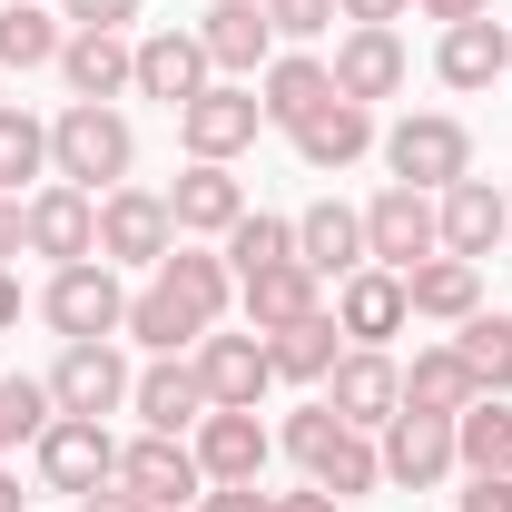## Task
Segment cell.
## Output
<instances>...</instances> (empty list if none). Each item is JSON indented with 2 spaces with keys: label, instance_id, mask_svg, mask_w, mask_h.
Here are the masks:
<instances>
[{
  "label": "cell",
  "instance_id": "3957f363",
  "mask_svg": "<svg viewBox=\"0 0 512 512\" xmlns=\"http://www.w3.org/2000/svg\"><path fill=\"white\" fill-rule=\"evenodd\" d=\"M128 168H138V128H128L119 109L69 99L60 119H50V178H69V188H89V197H109V188H128Z\"/></svg>",
  "mask_w": 512,
  "mask_h": 512
},
{
  "label": "cell",
  "instance_id": "e0dca14e",
  "mask_svg": "<svg viewBox=\"0 0 512 512\" xmlns=\"http://www.w3.org/2000/svg\"><path fill=\"white\" fill-rule=\"evenodd\" d=\"M188 453H197V473H207V483H256V473H266V453H276V434H266L256 414L207 404V414H197V434H188Z\"/></svg>",
  "mask_w": 512,
  "mask_h": 512
},
{
  "label": "cell",
  "instance_id": "836d02e7",
  "mask_svg": "<svg viewBox=\"0 0 512 512\" xmlns=\"http://www.w3.org/2000/svg\"><path fill=\"white\" fill-rule=\"evenodd\" d=\"M60 40H69V20H50L40 0L0 10V69H60Z\"/></svg>",
  "mask_w": 512,
  "mask_h": 512
},
{
  "label": "cell",
  "instance_id": "ee69618b",
  "mask_svg": "<svg viewBox=\"0 0 512 512\" xmlns=\"http://www.w3.org/2000/svg\"><path fill=\"white\" fill-rule=\"evenodd\" d=\"M79 512H148V503H138L128 483H99V493H79Z\"/></svg>",
  "mask_w": 512,
  "mask_h": 512
},
{
  "label": "cell",
  "instance_id": "9c48e42d",
  "mask_svg": "<svg viewBox=\"0 0 512 512\" xmlns=\"http://www.w3.org/2000/svg\"><path fill=\"white\" fill-rule=\"evenodd\" d=\"M375 453H384V483H394V493H434V483L463 473V463H453V414H414V404L375 434Z\"/></svg>",
  "mask_w": 512,
  "mask_h": 512
},
{
  "label": "cell",
  "instance_id": "52a82bcc",
  "mask_svg": "<svg viewBox=\"0 0 512 512\" xmlns=\"http://www.w3.org/2000/svg\"><path fill=\"white\" fill-rule=\"evenodd\" d=\"M365 256H375V266H394V276H404V266H424V256H444L434 188H404V178H394V188L365 197Z\"/></svg>",
  "mask_w": 512,
  "mask_h": 512
},
{
  "label": "cell",
  "instance_id": "603a6c76",
  "mask_svg": "<svg viewBox=\"0 0 512 512\" xmlns=\"http://www.w3.org/2000/svg\"><path fill=\"white\" fill-rule=\"evenodd\" d=\"M286 138H296V158H306L316 178H335V168H355V158L375 148L384 128H375V109H365V99H325L316 119H296Z\"/></svg>",
  "mask_w": 512,
  "mask_h": 512
},
{
  "label": "cell",
  "instance_id": "8992f818",
  "mask_svg": "<svg viewBox=\"0 0 512 512\" xmlns=\"http://www.w3.org/2000/svg\"><path fill=\"white\" fill-rule=\"evenodd\" d=\"M256 128H266V99H256V79H207L188 109H178V138H188V158H237L256 148Z\"/></svg>",
  "mask_w": 512,
  "mask_h": 512
},
{
  "label": "cell",
  "instance_id": "ba28073f",
  "mask_svg": "<svg viewBox=\"0 0 512 512\" xmlns=\"http://www.w3.org/2000/svg\"><path fill=\"white\" fill-rule=\"evenodd\" d=\"M30 463H40L50 493H99V483H119V434H109L99 414H60V424L30 444Z\"/></svg>",
  "mask_w": 512,
  "mask_h": 512
},
{
  "label": "cell",
  "instance_id": "4316f807",
  "mask_svg": "<svg viewBox=\"0 0 512 512\" xmlns=\"http://www.w3.org/2000/svg\"><path fill=\"white\" fill-rule=\"evenodd\" d=\"M434 79L444 89H493V79H512V30L483 10V20H453L444 50H434Z\"/></svg>",
  "mask_w": 512,
  "mask_h": 512
},
{
  "label": "cell",
  "instance_id": "b9f144b4",
  "mask_svg": "<svg viewBox=\"0 0 512 512\" xmlns=\"http://www.w3.org/2000/svg\"><path fill=\"white\" fill-rule=\"evenodd\" d=\"M20 207H30V197H0V266H10V256H30V227H20Z\"/></svg>",
  "mask_w": 512,
  "mask_h": 512
},
{
  "label": "cell",
  "instance_id": "4dcf8cb0",
  "mask_svg": "<svg viewBox=\"0 0 512 512\" xmlns=\"http://www.w3.org/2000/svg\"><path fill=\"white\" fill-rule=\"evenodd\" d=\"M316 286H325V276H316V266H296V256H286V266H256V276H237V296H247V325H256V335H276V325L316 316V306H325Z\"/></svg>",
  "mask_w": 512,
  "mask_h": 512
},
{
  "label": "cell",
  "instance_id": "5bb4252c",
  "mask_svg": "<svg viewBox=\"0 0 512 512\" xmlns=\"http://www.w3.org/2000/svg\"><path fill=\"white\" fill-rule=\"evenodd\" d=\"M197 40H207V69H217V79H256V69L276 60V20H266V0H207Z\"/></svg>",
  "mask_w": 512,
  "mask_h": 512
},
{
  "label": "cell",
  "instance_id": "f1b7e54d",
  "mask_svg": "<svg viewBox=\"0 0 512 512\" xmlns=\"http://www.w3.org/2000/svg\"><path fill=\"white\" fill-rule=\"evenodd\" d=\"M404 306L424 325H463L483 306V266H473V256H424V266H404Z\"/></svg>",
  "mask_w": 512,
  "mask_h": 512
},
{
  "label": "cell",
  "instance_id": "681fc988",
  "mask_svg": "<svg viewBox=\"0 0 512 512\" xmlns=\"http://www.w3.org/2000/svg\"><path fill=\"white\" fill-rule=\"evenodd\" d=\"M0 10H10V0H0Z\"/></svg>",
  "mask_w": 512,
  "mask_h": 512
},
{
  "label": "cell",
  "instance_id": "7dc6e473",
  "mask_svg": "<svg viewBox=\"0 0 512 512\" xmlns=\"http://www.w3.org/2000/svg\"><path fill=\"white\" fill-rule=\"evenodd\" d=\"M20 503H30V493H20V473L0 463V512H20Z\"/></svg>",
  "mask_w": 512,
  "mask_h": 512
},
{
  "label": "cell",
  "instance_id": "7c38bea8",
  "mask_svg": "<svg viewBox=\"0 0 512 512\" xmlns=\"http://www.w3.org/2000/svg\"><path fill=\"white\" fill-rule=\"evenodd\" d=\"M119 483H128L148 512H188L197 493H207V473H197L188 434H138V444H119Z\"/></svg>",
  "mask_w": 512,
  "mask_h": 512
},
{
  "label": "cell",
  "instance_id": "f5cc1de1",
  "mask_svg": "<svg viewBox=\"0 0 512 512\" xmlns=\"http://www.w3.org/2000/svg\"><path fill=\"white\" fill-rule=\"evenodd\" d=\"M0 453H10V444H0Z\"/></svg>",
  "mask_w": 512,
  "mask_h": 512
},
{
  "label": "cell",
  "instance_id": "ac0fdd59",
  "mask_svg": "<svg viewBox=\"0 0 512 512\" xmlns=\"http://www.w3.org/2000/svg\"><path fill=\"white\" fill-rule=\"evenodd\" d=\"M128 384H138V375H128V355L109 345V335H99V345H69L60 365H50V394H60V414H99V424L128 404Z\"/></svg>",
  "mask_w": 512,
  "mask_h": 512
},
{
  "label": "cell",
  "instance_id": "83f0119b",
  "mask_svg": "<svg viewBox=\"0 0 512 512\" xmlns=\"http://www.w3.org/2000/svg\"><path fill=\"white\" fill-rule=\"evenodd\" d=\"M256 99H266V128H296V119H316L325 99H335V69L316 50H276V60L256 69Z\"/></svg>",
  "mask_w": 512,
  "mask_h": 512
},
{
  "label": "cell",
  "instance_id": "d4e9b609",
  "mask_svg": "<svg viewBox=\"0 0 512 512\" xmlns=\"http://www.w3.org/2000/svg\"><path fill=\"white\" fill-rule=\"evenodd\" d=\"M168 217H178V237H217V247H227V227L247 217V188H237L217 158H188V178L168 188Z\"/></svg>",
  "mask_w": 512,
  "mask_h": 512
},
{
  "label": "cell",
  "instance_id": "c3c4849f",
  "mask_svg": "<svg viewBox=\"0 0 512 512\" xmlns=\"http://www.w3.org/2000/svg\"><path fill=\"white\" fill-rule=\"evenodd\" d=\"M503 247H512V188H503Z\"/></svg>",
  "mask_w": 512,
  "mask_h": 512
},
{
  "label": "cell",
  "instance_id": "60d3db41",
  "mask_svg": "<svg viewBox=\"0 0 512 512\" xmlns=\"http://www.w3.org/2000/svg\"><path fill=\"white\" fill-rule=\"evenodd\" d=\"M463 512H512V473H473V493H463Z\"/></svg>",
  "mask_w": 512,
  "mask_h": 512
},
{
  "label": "cell",
  "instance_id": "cb8c5ba5",
  "mask_svg": "<svg viewBox=\"0 0 512 512\" xmlns=\"http://www.w3.org/2000/svg\"><path fill=\"white\" fill-rule=\"evenodd\" d=\"M207 79H217V69H207V40H197V30H148V40H138V99L188 109Z\"/></svg>",
  "mask_w": 512,
  "mask_h": 512
},
{
  "label": "cell",
  "instance_id": "ab89813d",
  "mask_svg": "<svg viewBox=\"0 0 512 512\" xmlns=\"http://www.w3.org/2000/svg\"><path fill=\"white\" fill-rule=\"evenodd\" d=\"M60 20H69V30H128L138 0H60Z\"/></svg>",
  "mask_w": 512,
  "mask_h": 512
},
{
  "label": "cell",
  "instance_id": "484cf974",
  "mask_svg": "<svg viewBox=\"0 0 512 512\" xmlns=\"http://www.w3.org/2000/svg\"><path fill=\"white\" fill-rule=\"evenodd\" d=\"M434 227H444V256H483L503 247V188L493 178H453L444 197H434Z\"/></svg>",
  "mask_w": 512,
  "mask_h": 512
},
{
  "label": "cell",
  "instance_id": "bcb514c9",
  "mask_svg": "<svg viewBox=\"0 0 512 512\" xmlns=\"http://www.w3.org/2000/svg\"><path fill=\"white\" fill-rule=\"evenodd\" d=\"M10 325H20V276L0 266V335H10Z\"/></svg>",
  "mask_w": 512,
  "mask_h": 512
},
{
  "label": "cell",
  "instance_id": "8d00e7d4",
  "mask_svg": "<svg viewBox=\"0 0 512 512\" xmlns=\"http://www.w3.org/2000/svg\"><path fill=\"white\" fill-rule=\"evenodd\" d=\"M227 266H237V276H256V266H286V256H296V217H266V207H247V217H237V227H227Z\"/></svg>",
  "mask_w": 512,
  "mask_h": 512
},
{
  "label": "cell",
  "instance_id": "74e56055",
  "mask_svg": "<svg viewBox=\"0 0 512 512\" xmlns=\"http://www.w3.org/2000/svg\"><path fill=\"white\" fill-rule=\"evenodd\" d=\"M50 424H60L50 375H0V444H40Z\"/></svg>",
  "mask_w": 512,
  "mask_h": 512
},
{
  "label": "cell",
  "instance_id": "8fae6325",
  "mask_svg": "<svg viewBox=\"0 0 512 512\" xmlns=\"http://www.w3.org/2000/svg\"><path fill=\"white\" fill-rule=\"evenodd\" d=\"M168 247H178V217H168L158 188H109L99 197V256L109 266H158Z\"/></svg>",
  "mask_w": 512,
  "mask_h": 512
},
{
  "label": "cell",
  "instance_id": "d6986e66",
  "mask_svg": "<svg viewBox=\"0 0 512 512\" xmlns=\"http://www.w3.org/2000/svg\"><path fill=\"white\" fill-rule=\"evenodd\" d=\"M414 306H404V276L394 266H355L345 286H335V335L345 345H384V335H404Z\"/></svg>",
  "mask_w": 512,
  "mask_h": 512
},
{
  "label": "cell",
  "instance_id": "6da1fadb",
  "mask_svg": "<svg viewBox=\"0 0 512 512\" xmlns=\"http://www.w3.org/2000/svg\"><path fill=\"white\" fill-rule=\"evenodd\" d=\"M227 296H237V266L178 237V247L148 266V286L128 296V325H119V335H138L148 355H197V335H217Z\"/></svg>",
  "mask_w": 512,
  "mask_h": 512
},
{
  "label": "cell",
  "instance_id": "44dd1931",
  "mask_svg": "<svg viewBox=\"0 0 512 512\" xmlns=\"http://www.w3.org/2000/svg\"><path fill=\"white\" fill-rule=\"evenodd\" d=\"M296 266H316V276H355V266H375L365 256V207H345V197H316L306 217H296Z\"/></svg>",
  "mask_w": 512,
  "mask_h": 512
},
{
  "label": "cell",
  "instance_id": "d6a6232c",
  "mask_svg": "<svg viewBox=\"0 0 512 512\" xmlns=\"http://www.w3.org/2000/svg\"><path fill=\"white\" fill-rule=\"evenodd\" d=\"M473 394H483V384H473V365H463L453 345H424V355L404 365V404H414V414H463Z\"/></svg>",
  "mask_w": 512,
  "mask_h": 512
},
{
  "label": "cell",
  "instance_id": "4fadbf2b",
  "mask_svg": "<svg viewBox=\"0 0 512 512\" xmlns=\"http://www.w3.org/2000/svg\"><path fill=\"white\" fill-rule=\"evenodd\" d=\"M20 227H30V256H50V266H79V256H99V197L69 188V178H50V188H30Z\"/></svg>",
  "mask_w": 512,
  "mask_h": 512
},
{
  "label": "cell",
  "instance_id": "f546056e",
  "mask_svg": "<svg viewBox=\"0 0 512 512\" xmlns=\"http://www.w3.org/2000/svg\"><path fill=\"white\" fill-rule=\"evenodd\" d=\"M335 355H345L335 306H316V316H296V325H276V335H266V365H276V384H316V394H325Z\"/></svg>",
  "mask_w": 512,
  "mask_h": 512
},
{
  "label": "cell",
  "instance_id": "816d5d0a",
  "mask_svg": "<svg viewBox=\"0 0 512 512\" xmlns=\"http://www.w3.org/2000/svg\"><path fill=\"white\" fill-rule=\"evenodd\" d=\"M266 512H276V503H266Z\"/></svg>",
  "mask_w": 512,
  "mask_h": 512
},
{
  "label": "cell",
  "instance_id": "2e32d148",
  "mask_svg": "<svg viewBox=\"0 0 512 512\" xmlns=\"http://www.w3.org/2000/svg\"><path fill=\"white\" fill-rule=\"evenodd\" d=\"M197 384H207V404H227V414H256V394L276 384L266 365V335H197Z\"/></svg>",
  "mask_w": 512,
  "mask_h": 512
},
{
  "label": "cell",
  "instance_id": "f6af8a7d",
  "mask_svg": "<svg viewBox=\"0 0 512 512\" xmlns=\"http://www.w3.org/2000/svg\"><path fill=\"white\" fill-rule=\"evenodd\" d=\"M414 10H424V20H444V30H453V20H483L493 0H414Z\"/></svg>",
  "mask_w": 512,
  "mask_h": 512
},
{
  "label": "cell",
  "instance_id": "f35d334b",
  "mask_svg": "<svg viewBox=\"0 0 512 512\" xmlns=\"http://www.w3.org/2000/svg\"><path fill=\"white\" fill-rule=\"evenodd\" d=\"M266 20H276V40H316L335 30V0H266Z\"/></svg>",
  "mask_w": 512,
  "mask_h": 512
},
{
  "label": "cell",
  "instance_id": "e575fe53",
  "mask_svg": "<svg viewBox=\"0 0 512 512\" xmlns=\"http://www.w3.org/2000/svg\"><path fill=\"white\" fill-rule=\"evenodd\" d=\"M453 355L473 365L483 394H512V316H483V306H473V316L453 325Z\"/></svg>",
  "mask_w": 512,
  "mask_h": 512
},
{
  "label": "cell",
  "instance_id": "277c9868",
  "mask_svg": "<svg viewBox=\"0 0 512 512\" xmlns=\"http://www.w3.org/2000/svg\"><path fill=\"white\" fill-rule=\"evenodd\" d=\"M40 325L69 335V345H99V335H119L128 325V286L109 256H79V266H50V286H40Z\"/></svg>",
  "mask_w": 512,
  "mask_h": 512
},
{
  "label": "cell",
  "instance_id": "7a4b0ae2",
  "mask_svg": "<svg viewBox=\"0 0 512 512\" xmlns=\"http://www.w3.org/2000/svg\"><path fill=\"white\" fill-rule=\"evenodd\" d=\"M286 453H296V473L316 483V493H335V503H365V493H384V453H375V434H355L335 404H296L286 414Z\"/></svg>",
  "mask_w": 512,
  "mask_h": 512
},
{
  "label": "cell",
  "instance_id": "f907efd6",
  "mask_svg": "<svg viewBox=\"0 0 512 512\" xmlns=\"http://www.w3.org/2000/svg\"><path fill=\"white\" fill-rule=\"evenodd\" d=\"M0 79H10V69H0Z\"/></svg>",
  "mask_w": 512,
  "mask_h": 512
},
{
  "label": "cell",
  "instance_id": "9a60e30c",
  "mask_svg": "<svg viewBox=\"0 0 512 512\" xmlns=\"http://www.w3.org/2000/svg\"><path fill=\"white\" fill-rule=\"evenodd\" d=\"M128 414H138L148 434H197V414H207L197 355H148V365H138V384H128Z\"/></svg>",
  "mask_w": 512,
  "mask_h": 512
},
{
  "label": "cell",
  "instance_id": "7bdbcfd3",
  "mask_svg": "<svg viewBox=\"0 0 512 512\" xmlns=\"http://www.w3.org/2000/svg\"><path fill=\"white\" fill-rule=\"evenodd\" d=\"M335 10H345V20H365V30H394L414 0H335Z\"/></svg>",
  "mask_w": 512,
  "mask_h": 512
},
{
  "label": "cell",
  "instance_id": "30bf717a",
  "mask_svg": "<svg viewBox=\"0 0 512 512\" xmlns=\"http://www.w3.org/2000/svg\"><path fill=\"white\" fill-rule=\"evenodd\" d=\"M325 404H335L355 434H384V424L404 414V365H394L384 345H345L335 375H325Z\"/></svg>",
  "mask_w": 512,
  "mask_h": 512
},
{
  "label": "cell",
  "instance_id": "ffe728a7",
  "mask_svg": "<svg viewBox=\"0 0 512 512\" xmlns=\"http://www.w3.org/2000/svg\"><path fill=\"white\" fill-rule=\"evenodd\" d=\"M60 79H69V99H119V89H138V40L128 30H69L60 40Z\"/></svg>",
  "mask_w": 512,
  "mask_h": 512
},
{
  "label": "cell",
  "instance_id": "1f68e13d",
  "mask_svg": "<svg viewBox=\"0 0 512 512\" xmlns=\"http://www.w3.org/2000/svg\"><path fill=\"white\" fill-rule=\"evenodd\" d=\"M453 463L463 473H512V394H473L453 414Z\"/></svg>",
  "mask_w": 512,
  "mask_h": 512
},
{
  "label": "cell",
  "instance_id": "d590c367",
  "mask_svg": "<svg viewBox=\"0 0 512 512\" xmlns=\"http://www.w3.org/2000/svg\"><path fill=\"white\" fill-rule=\"evenodd\" d=\"M30 178H50V128L0 99V197H20Z\"/></svg>",
  "mask_w": 512,
  "mask_h": 512
},
{
  "label": "cell",
  "instance_id": "5b68a950",
  "mask_svg": "<svg viewBox=\"0 0 512 512\" xmlns=\"http://www.w3.org/2000/svg\"><path fill=\"white\" fill-rule=\"evenodd\" d=\"M375 148H384V168H394L404 188H434V197H444L453 178H473V128L453 119V109H414V119L384 128Z\"/></svg>",
  "mask_w": 512,
  "mask_h": 512
},
{
  "label": "cell",
  "instance_id": "7402d4cb",
  "mask_svg": "<svg viewBox=\"0 0 512 512\" xmlns=\"http://www.w3.org/2000/svg\"><path fill=\"white\" fill-rule=\"evenodd\" d=\"M335 99H365V109H375V99H394V89H404V40H394V30H365V20H355V30H345V40H335Z\"/></svg>",
  "mask_w": 512,
  "mask_h": 512
}]
</instances>
